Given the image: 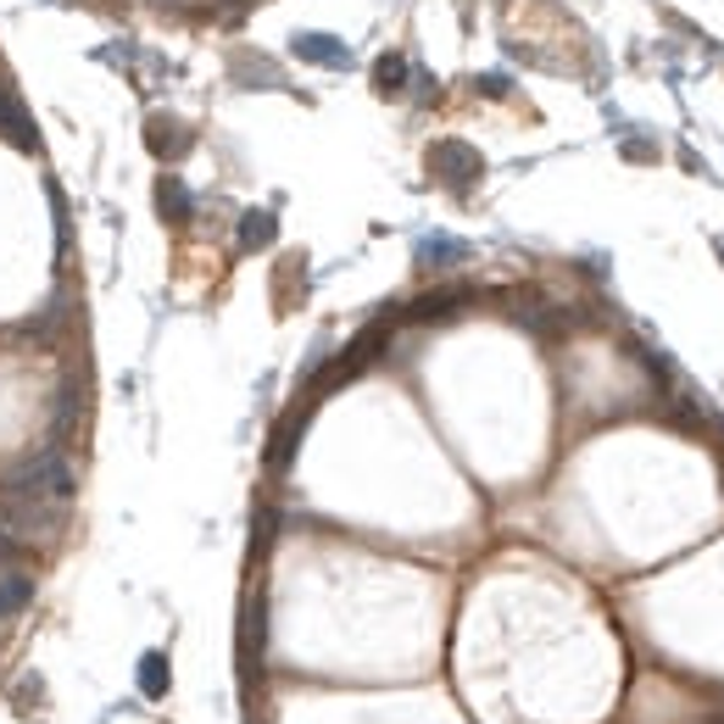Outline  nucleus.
<instances>
[{"label": "nucleus", "instance_id": "obj_1", "mask_svg": "<svg viewBox=\"0 0 724 724\" xmlns=\"http://www.w3.org/2000/svg\"><path fill=\"white\" fill-rule=\"evenodd\" d=\"M67 491H73V469H67V458L62 451H34V458H23L12 474H7V496L12 502H34V507H56V502H67Z\"/></svg>", "mask_w": 724, "mask_h": 724}, {"label": "nucleus", "instance_id": "obj_17", "mask_svg": "<svg viewBox=\"0 0 724 724\" xmlns=\"http://www.w3.org/2000/svg\"><path fill=\"white\" fill-rule=\"evenodd\" d=\"M713 245H718V256H724V240H713Z\"/></svg>", "mask_w": 724, "mask_h": 724}, {"label": "nucleus", "instance_id": "obj_5", "mask_svg": "<svg viewBox=\"0 0 724 724\" xmlns=\"http://www.w3.org/2000/svg\"><path fill=\"white\" fill-rule=\"evenodd\" d=\"M262 641H267V629H262V602H251V607H245V624H240V663H245V674H256Z\"/></svg>", "mask_w": 724, "mask_h": 724}, {"label": "nucleus", "instance_id": "obj_7", "mask_svg": "<svg viewBox=\"0 0 724 724\" xmlns=\"http://www.w3.org/2000/svg\"><path fill=\"white\" fill-rule=\"evenodd\" d=\"M274 234H279L274 212H245V218H240V251H262V245H274Z\"/></svg>", "mask_w": 724, "mask_h": 724}, {"label": "nucleus", "instance_id": "obj_9", "mask_svg": "<svg viewBox=\"0 0 724 724\" xmlns=\"http://www.w3.org/2000/svg\"><path fill=\"white\" fill-rule=\"evenodd\" d=\"M374 89H380V96H402V89H407V62L396 51L374 62Z\"/></svg>", "mask_w": 724, "mask_h": 724}, {"label": "nucleus", "instance_id": "obj_4", "mask_svg": "<svg viewBox=\"0 0 724 724\" xmlns=\"http://www.w3.org/2000/svg\"><path fill=\"white\" fill-rule=\"evenodd\" d=\"M190 207H196V201H190V185H185V178H173V173L156 178V212H162L167 223H185Z\"/></svg>", "mask_w": 724, "mask_h": 724}, {"label": "nucleus", "instance_id": "obj_8", "mask_svg": "<svg viewBox=\"0 0 724 724\" xmlns=\"http://www.w3.org/2000/svg\"><path fill=\"white\" fill-rule=\"evenodd\" d=\"M469 301V290H435V296H424L407 318H418V323H435V318H451V312H458Z\"/></svg>", "mask_w": 724, "mask_h": 724}, {"label": "nucleus", "instance_id": "obj_14", "mask_svg": "<svg viewBox=\"0 0 724 724\" xmlns=\"http://www.w3.org/2000/svg\"><path fill=\"white\" fill-rule=\"evenodd\" d=\"M240 84H285L274 62H256V56H240Z\"/></svg>", "mask_w": 724, "mask_h": 724}, {"label": "nucleus", "instance_id": "obj_12", "mask_svg": "<svg viewBox=\"0 0 724 724\" xmlns=\"http://www.w3.org/2000/svg\"><path fill=\"white\" fill-rule=\"evenodd\" d=\"M29 596H34V585H29V574H7V580H0V618H12V613H23V607H29Z\"/></svg>", "mask_w": 724, "mask_h": 724}, {"label": "nucleus", "instance_id": "obj_13", "mask_svg": "<svg viewBox=\"0 0 724 724\" xmlns=\"http://www.w3.org/2000/svg\"><path fill=\"white\" fill-rule=\"evenodd\" d=\"M140 691H145V696H167V658H162V652H145V658H140Z\"/></svg>", "mask_w": 724, "mask_h": 724}, {"label": "nucleus", "instance_id": "obj_6", "mask_svg": "<svg viewBox=\"0 0 724 724\" xmlns=\"http://www.w3.org/2000/svg\"><path fill=\"white\" fill-rule=\"evenodd\" d=\"M418 262L424 267H451V262H469V245L463 240H451V234H429L418 245Z\"/></svg>", "mask_w": 724, "mask_h": 724}, {"label": "nucleus", "instance_id": "obj_2", "mask_svg": "<svg viewBox=\"0 0 724 724\" xmlns=\"http://www.w3.org/2000/svg\"><path fill=\"white\" fill-rule=\"evenodd\" d=\"M429 167H435L440 185H451V190H469L474 178L485 173V162H480V151L469 140H435L429 145Z\"/></svg>", "mask_w": 724, "mask_h": 724}, {"label": "nucleus", "instance_id": "obj_10", "mask_svg": "<svg viewBox=\"0 0 724 724\" xmlns=\"http://www.w3.org/2000/svg\"><path fill=\"white\" fill-rule=\"evenodd\" d=\"M145 140H151V151H156V156H178V151L190 145V134L178 129V123H167V118H156V123L145 129Z\"/></svg>", "mask_w": 724, "mask_h": 724}, {"label": "nucleus", "instance_id": "obj_16", "mask_svg": "<svg viewBox=\"0 0 724 724\" xmlns=\"http://www.w3.org/2000/svg\"><path fill=\"white\" fill-rule=\"evenodd\" d=\"M480 89H485V96H507L513 84H507V78H480Z\"/></svg>", "mask_w": 724, "mask_h": 724}, {"label": "nucleus", "instance_id": "obj_3", "mask_svg": "<svg viewBox=\"0 0 724 724\" xmlns=\"http://www.w3.org/2000/svg\"><path fill=\"white\" fill-rule=\"evenodd\" d=\"M301 62H318V67H351V51L334 40V34H296V45H290Z\"/></svg>", "mask_w": 724, "mask_h": 724}, {"label": "nucleus", "instance_id": "obj_11", "mask_svg": "<svg viewBox=\"0 0 724 724\" xmlns=\"http://www.w3.org/2000/svg\"><path fill=\"white\" fill-rule=\"evenodd\" d=\"M301 424H307V407H301L296 418H285V424H279V435H274V451H267V458H274V469H285V463L296 458V440H301Z\"/></svg>", "mask_w": 724, "mask_h": 724}, {"label": "nucleus", "instance_id": "obj_15", "mask_svg": "<svg viewBox=\"0 0 724 724\" xmlns=\"http://www.w3.org/2000/svg\"><path fill=\"white\" fill-rule=\"evenodd\" d=\"M7 558H18V540L7 535V524H0V563H7Z\"/></svg>", "mask_w": 724, "mask_h": 724}]
</instances>
